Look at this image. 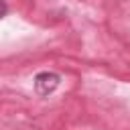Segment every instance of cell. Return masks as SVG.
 <instances>
[{
	"mask_svg": "<svg viewBox=\"0 0 130 130\" xmlns=\"http://www.w3.org/2000/svg\"><path fill=\"white\" fill-rule=\"evenodd\" d=\"M59 83H61V77L57 73H53V71H41L35 77V91H37V95L47 98V95H51L59 87Z\"/></svg>",
	"mask_w": 130,
	"mask_h": 130,
	"instance_id": "obj_1",
	"label": "cell"
},
{
	"mask_svg": "<svg viewBox=\"0 0 130 130\" xmlns=\"http://www.w3.org/2000/svg\"><path fill=\"white\" fill-rule=\"evenodd\" d=\"M6 12H8V4H6L4 0H0V20L6 16Z\"/></svg>",
	"mask_w": 130,
	"mask_h": 130,
	"instance_id": "obj_2",
	"label": "cell"
}]
</instances>
